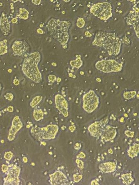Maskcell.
Returning <instances> with one entry per match:
<instances>
[{"instance_id": "22", "label": "cell", "mask_w": 139, "mask_h": 185, "mask_svg": "<svg viewBox=\"0 0 139 185\" xmlns=\"http://www.w3.org/2000/svg\"><path fill=\"white\" fill-rule=\"evenodd\" d=\"M8 52L7 47V40H4L0 41V56L7 54Z\"/></svg>"}, {"instance_id": "19", "label": "cell", "mask_w": 139, "mask_h": 185, "mask_svg": "<svg viewBox=\"0 0 139 185\" xmlns=\"http://www.w3.org/2000/svg\"><path fill=\"white\" fill-rule=\"evenodd\" d=\"M29 14V12L26 9L20 8L19 9L18 14H16V18L20 19L26 20L28 19Z\"/></svg>"}, {"instance_id": "9", "label": "cell", "mask_w": 139, "mask_h": 185, "mask_svg": "<svg viewBox=\"0 0 139 185\" xmlns=\"http://www.w3.org/2000/svg\"><path fill=\"white\" fill-rule=\"evenodd\" d=\"M109 120L107 117L102 120L96 121L89 125L88 129L90 135L94 137H99L101 136L105 126L107 124Z\"/></svg>"}, {"instance_id": "20", "label": "cell", "mask_w": 139, "mask_h": 185, "mask_svg": "<svg viewBox=\"0 0 139 185\" xmlns=\"http://www.w3.org/2000/svg\"><path fill=\"white\" fill-rule=\"evenodd\" d=\"M121 178L123 183L126 185H130L132 183L133 181V177L132 176V174L127 173L123 174L121 176Z\"/></svg>"}, {"instance_id": "3", "label": "cell", "mask_w": 139, "mask_h": 185, "mask_svg": "<svg viewBox=\"0 0 139 185\" xmlns=\"http://www.w3.org/2000/svg\"><path fill=\"white\" fill-rule=\"evenodd\" d=\"M41 56L38 52L31 53L24 59L22 65V70L26 77L36 83L42 81L41 73L38 69V65Z\"/></svg>"}, {"instance_id": "54", "label": "cell", "mask_w": 139, "mask_h": 185, "mask_svg": "<svg viewBox=\"0 0 139 185\" xmlns=\"http://www.w3.org/2000/svg\"><path fill=\"white\" fill-rule=\"evenodd\" d=\"M125 115V117H128V115H127L126 114H125V115Z\"/></svg>"}, {"instance_id": "30", "label": "cell", "mask_w": 139, "mask_h": 185, "mask_svg": "<svg viewBox=\"0 0 139 185\" xmlns=\"http://www.w3.org/2000/svg\"><path fill=\"white\" fill-rule=\"evenodd\" d=\"M76 162L77 164V165H78V167H79V168L81 169H83L84 165L83 163V162L82 161L79 160V159H77L76 160Z\"/></svg>"}, {"instance_id": "15", "label": "cell", "mask_w": 139, "mask_h": 185, "mask_svg": "<svg viewBox=\"0 0 139 185\" xmlns=\"http://www.w3.org/2000/svg\"><path fill=\"white\" fill-rule=\"evenodd\" d=\"M117 132L115 127L108 125L104 129L101 138L105 142L113 140L116 136Z\"/></svg>"}, {"instance_id": "44", "label": "cell", "mask_w": 139, "mask_h": 185, "mask_svg": "<svg viewBox=\"0 0 139 185\" xmlns=\"http://www.w3.org/2000/svg\"><path fill=\"white\" fill-rule=\"evenodd\" d=\"M85 34L86 36H87V37H91L92 36V35L89 33V32H86L85 33Z\"/></svg>"}, {"instance_id": "53", "label": "cell", "mask_w": 139, "mask_h": 185, "mask_svg": "<svg viewBox=\"0 0 139 185\" xmlns=\"http://www.w3.org/2000/svg\"><path fill=\"white\" fill-rule=\"evenodd\" d=\"M2 116V113H1V111H0V116Z\"/></svg>"}, {"instance_id": "12", "label": "cell", "mask_w": 139, "mask_h": 185, "mask_svg": "<svg viewBox=\"0 0 139 185\" xmlns=\"http://www.w3.org/2000/svg\"><path fill=\"white\" fill-rule=\"evenodd\" d=\"M128 25H133L137 36L139 38V8L131 11L126 18Z\"/></svg>"}, {"instance_id": "4", "label": "cell", "mask_w": 139, "mask_h": 185, "mask_svg": "<svg viewBox=\"0 0 139 185\" xmlns=\"http://www.w3.org/2000/svg\"><path fill=\"white\" fill-rule=\"evenodd\" d=\"M58 130V125L50 124L43 127H33L31 129V133L33 137L38 141L51 140L56 138Z\"/></svg>"}, {"instance_id": "46", "label": "cell", "mask_w": 139, "mask_h": 185, "mask_svg": "<svg viewBox=\"0 0 139 185\" xmlns=\"http://www.w3.org/2000/svg\"><path fill=\"white\" fill-rule=\"evenodd\" d=\"M120 122L122 123L124 121V118L123 117H121V119L120 120Z\"/></svg>"}, {"instance_id": "37", "label": "cell", "mask_w": 139, "mask_h": 185, "mask_svg": "<svg viewBox=\"0 0 139 185\" xmlns=\"http://www.w3.org/2000/svg\"><path fill=\"white\" fill-rule=\"evenodd\" d=\"M7 109V111L9 112H12L14 111V107L12 106H9Z\"/></svg>"}, {"instance_id": "32", "label": "cell", "mask_w": 139, "mask_h": 185, "mask_svg": "<svg viewBox=\"0 0 139 185\" xmlns=\"http://www.w3.org/2000/svg\"><path fill=\"white\" fill-rule=\"evenodd\" d=\"M48 79L50 82L53 83L56 80V77L54 75H49L48 76Z\"/></svg>"}, {"instance_id": "23", "label": "cell", "mask_w": 139, "mask_h": 185, "mask_svg": "<svg viewBox=\"0 0 139 185\" xmlns=\"http://www.w3.org/2000/svg\"><path fill=\"white\" fill-rule=\"evenodd\" d=\"M70 64L72 67L79 68L83 65V61L80 57H77L75 60L71 61Z\"/></svg>"}, {"instance_id": "11", "label": "cell", "mask_w": 139, "mask_h": 185, "mask_svg": "<svg viewBox=\"0 0 139 185\" xmlns=\"http://www.w3.org/2000/svg\"><path fill=\"white\" fill-rule=\"evenodd\" d=\"M55 104L60 112L65 117H68L69 115L68 104L65 98L61 95L57 94L55 96Z\"/></svg>"}, {"instance_id": "7", "label": "cell", "mask_w": 139, "mask_h": 185, "mask_svg": "<svg viewBox=\"0 0 139 185\" xmlns=\"http://www.w3.org/2000/svg\"><path fill=\"white\" fill-rule=\"evenodd\" d=\"M95 67L101 72H118L122 70V65L114 60L99 61L96 63Z\"/></svg>"}, {"instance_id": "28", "label": "cell", "mask_w": 139, "mask_h": 185, "mask_svg": "<svg viewBox=\"0 0 139 185\" xmlns=\"http://www.w3.org/2000/svg\"><path fill=\"white\" fill-rule=\"evenodd\" d=\"M4 97H5V98L7 100L11 101H12L13 99V98H14V95H13V94L12 93L8 92L5 94Z\"/></svg>"}, {"instance_id": "14", "label": "cell", "mask_w": 139, "mask_h": 185, "mask_svg": "<svg viewBox=\"0 0 139 185\" xmlns=\"http://www.w3.org/2000/svg\"><path fill=\"white\" fill-rule=\"evenodd\" d=\"M23 124L21 121L19 117L15 116L12 121V126L10 129L8 136V139L10 141H12L15 139V136L17 132L23 127Z\"/></svg>"}, {"instance_id": "18", "label": "cell", "mask_w": 139, "mask_h": 185, "mask_svg": "<svg viewBox=\"0 0 139 185\" xmlns=\"http://www.w3.org/2000/svg\"><path fill=\"white\" fill-rule=\"evenodd\" d=\"M139 144L137 143L130 146L128 150V154L129 157L133 159L137 156L139 154Z\"/></svg>"}, {"instance_id": "35", "label": "cell", "mask_w": 139, "mask_h": 185, "mask_svg": "<svg viewBox=\"0 0 139 185\" xmlns=\"http://www.w3.org/2000/svg\"><path fill=\"white\" fill-rule=\"evenodd\" d=\"M86 157L85 154L83 152H81L79 154V155L77 156V158H84Z\"/></svg>"}, {"instance_id": "55", "label": "cell", "mask_w": 139, "mask_h": 185, "mask_svg": "<svg viewBox=\"0 0 139 185\" xmlns=\"http://www.w3.org/2000/svg\"><path fill=\"white\" fill-rule=\"evenodd\" d=\"M51 2H52L53 0H51Z\"/></svg>"}, {"instance_id": "42", "label": "cell", "mask_w": 139, "mask_h": 185, "mask_svg": "<svg viewBox=\"0 0 139 185\" xmlns=\"http://www.w3.org/2000/svg\"><path fill=\"white\" fill-rule=\"evenodd\" d=\"M37 32L38 34H43L44 33L42 29H37Z\"/></svg>"}, {"instance_id": "36", "label": "cell", "mask_w": 139, "mask_h": 185, "mask_svg": "<svg viewBox=\"0 0 139 185\" xmlns=\"http://www.w3.org/2000/svg\"><path fill=\"white\" fill-rule=\"evenodd\" d=\"M41 0H32V2L33 4L35 5H39L40 4Z\"/></svg>"}, {"instance_id": "40", "label": "cell", "mask_w": 139, "mask_h": 185, "mask_svg": "<svg viewBox=\"0 0 139 185\" xmlns=\"http://www.w3.org/2000/svg\"><path fill=\"white\" fill-rule=\"evenodd\" d=\"M14 85H16V86H17V85H19V84H20L19 81L18 80V79H14Z\"/></svg>"}, {"instance_id": "16", "label": "cell", "mask_w": 139, "mask_h": 185, "mask_svg": "<svg viewBox=\"0 0 139 185\" xmlns=\"http://www.w3.org/2000/svg\"><path fill=\"white\" fill-rule=\"evenodd\" d=\"M0 29L5 36H8L11 33V25L7 16L4 12H2L0 17Z\"/></svg>"}, {"instance_id": "13", "label": "cell", "mask_w": 139, "mask_h": 185, "mask_svg": "<svg viewBox=\"0 0 139 185\" xmlns=\"http://www.w3.org/2000/svg\"><path fill=\"white\" fill-rule=\"evenodd\" d=\"M50 180L52 185H68L69 184L65 175L60 171H56L50 175Z\"/></svg>"}, {"instance_id": "25", "label": "cell", "mask_w": 139, "mask_h": 185, "mask_svg": "<svg viewBox=\"0 0 139 185\" xmlns=\"http://www.w3.org/2000/svg\"><path fill=\"white\" fill-rule=\"evenodd\" d=\"M136 92L135 91L125 92L123 93V97L126 99H131L135 97V96H136Z\"/></svg>"}, {"instance_id": "50", "label": "cell", "mask_w": 139, "mask_h": 185, "mask_svg": "<svg viewBox=\"0 0 139 185\" xmlns=\"http://www.w3.org/2000/svg\"><path fill=\"white\" fill-rule=\"evenodd\" d=\"M70 0H63V1H64L66 3H68V2H70Z\"/></svg>"}, {"instance_id": "51", "label": "cell", "mask_w": 139, "mask_h": 185, "mask_svg": "<svg viewBox=\"0 0 139 185\" xmlns=\"http://www.w3.org/2000/svg\"><path fill=\"white\" fill-rule=\"evenodd\" d=\"M57 80L58 82H60L61 81V79L60 78H58L57 79Z\"/></svg>"}, {"instance_id": "39", "label": "cell", "mask_w": 139, "mask_h": 185, "mask_svg": "<svg viewBox=\"0 0 139 185\" xmlns=\"http://www.w3.org/2000/svg\"><path fill=\"white\" fill-rule=\"evenodd\" d=\"M75 127L74 126H70V127H69V129L70 130V131L71 132H73L75 130Z\"/></svg>"}, {"instance_id": "43", "label": "cell", "mask_w": 139, "mask_h": 185, "mask_svg": "<svg viewBox=\"0 0 139 185\" xmlns=\"http://www.w3.org/2000/svg\"><path fill=\"white\" fill-rule=\"evenodd\" d=\"M91 184L92 185H98L99 184L98 183V182L96 181V180H92V181L91 182Z\"/></svg>"}, {"instance_id": "24", "label": "cell", "mask_w": 139, "mask_h": 185, "mask_svg": "<svg viewBox=\"0 0 139 185\" xmlns=\"http://www.w3.org/2000/svg\"><path fill=\"white\" fill-rule=\"evenodd\" d=\"M43 97L40 96H36L34 97L32 100L31 102L30 103V106L32 108H34L38 105V104L41 101Z\"/></svg>"}, {"instance_id": "2", "label": "cell", "mask_w": 139, "mask_h": 185, "mask_svg": "<svg viewBox=\"0 0 139 185\" xmlns=\"http://www.w3.org/2000/svg\"><path fill=\"white\" fill-rule=\"evenodd\" d=\"M70 22L56 19H51L47 23L46 27L49 35L63 45H66L69 39L68 33Z\"/></svg>"}, {"instance_id": "29", "label": "cell", "mask_w": 139, "mask_h": 185, "mask_svg": "<svg viewBox=\"0 0 139 185\" xmlns=\"http://www.w3.org/2000/svg\"><path fill=\"white\" fill-rule=\"evenodd\" d=\"M83 176L81 175L74 174V179L76 183H78L82 179Z\"/></svg>"}, {"instance_id": "48", "label": "cell", "mask_w": 139, "mask_h": 185, "mask_svg": "<svg viewBox=\"0 0 139 185\" xmlns=\"http://www.w3.org/2000/svg\"><path fill=\"white\" fill-rule=\"evenodd\" d=\"M128 1H130V2H132V3H135L137 0H128Z\"/></svg>"}, {"instance_id": "6", "label": "cell", "mask_w": 139, "mask_h": 185, "mask_svg": "<svg viewBox=\"0 0 139 185\" xmlns=\"http://www.w3.org/2000/svg\"><path fill=\"white\" fill-rule=\"evenodd\" d=\"M83 100V109L89 114L93 112L99 106V96L93 90H90L87 93L84 94Z\"/></svg>"}, {"instance_id": "34", "label": "cell", "mask_w": 139, "mask_h": 185, "mask_svg": "<svg viewBox=\"0 0 139 185\" xmlns=\"http://www.w3.org/2000/svg\"><path fill=\"white\" fill-rule=\"evenodd\" d=\"M2 171L3 173L7 172L9 169V167L5 165H2Z\"/></svg>"}, {"instance_id": "17", "label": "cell", "mask_w": 139, "mask_h": 185, "mask_svg": "<svg viewBox=\"0 0 139 185\" xmlns=\"http://www.w3.org/2000/svg\"><path fill=\"white\" fill-rule=\"evenodd\" d=\"M117 168V164L115 162L109 161L100 164L99 169L102 173L109 174L115 171Z\"/></svg>"}, {"instance_id": "45", "label": "cell", "mask_w": 139, "mask_h": 185, "mask_svg": "<svg viewBox=\"0 0 139 185\" xmlns=\"http://www.w3.org/2000/svg\"><path fill=\"white\" fill-rule=\"evenodd\" d=\"M23 160L25 163H26L27 162V158H26V157H25L23 158Z\"/></svg>"}, {"instance_id": "47", "label": "cell", "mask_w": 139, "mask_h": 185, "mask_svg": "<svg viewBox=\"0 0 139 185\" xmlns=\"http://www.w3.org/2000/svg\"><path fill=\"white\" fill-rule=\"evenodd\" d=\"M109 153L112 154V153H113V151H112V149H109Z\"/></svg>"}, {"instance_id": "49", "label": "cell", "mask_w": 139, "mask_h": 185, "mask_svg": "<svg viewBox=\"0 0 139 185\" xmlns=\"http://www.w3.org/2000/svg\"><path fill=\"white\" fill-rule=\"evenodd\" d=\"M11 1L12 2H14V3H15V2H18V1H21V0H11Z\"/></svg>"}, {"instance_id": "26", "label": "cell", "mask_w": 139, "mask_h": 185, "mask_svg": "<svg viewBox=\"0 0 139 185\" xmlns=\"http://www.w3.org/2000/svg\"><path fill=\"white\" fill-rule=\"evenodd\" d=\"M85 22L84 20L83 19V18L79 17V18L78 19V20H77V25L78 27L79 28H82L83 27L84 25H85Z\"/></svg>"}, {"instance_id": "8", "label": "cell", "mask_w": 139, "mask_h": 185, "mask_svg": "<svg viewBox=\"0 0 139 185\" xmlns=\"http://www.w3.org/2000/svg\"><path fill=\"white\" fill-rule=\"evenodd\" d=\"M20 168L18 166H12L9 167L7 176L4 180V185H19L20 183L19 177Z\"/></svg>"}, {"instance_id": "31", "label": "cell", "mask_w": 139, "mask_h": 185, "mask_svg": "<svg viewBox=\"0 0 139 185\" xmlns=\"http://www.w3.org/2000/svg\"><path fill=\"white\" fill-rule=\"evenodd\" d=\"M125 134L129 137H133L134 135V132L131 131L127 130L124 133Z\"/></svg>"}, {"instance_id": "1", "label": "cell", "mask_w": 139, "mask_h": 185, "mask_svg": "<svg viewBox=\"0 0 139 185\" xmlns=\"http://www.w3.org/2000/svg\"><path fill=\"white\" fill-rule=\"evenodd\" d=\"M121 43L115 33L99 32L96 34L92 45L105 49L109 55L117 56L121 51Z\"/></svg>"}, {"instance_id": "5", "label": "cell", "mask_w": 139, "mask_h": 185, "mask_svg": "<svg viewBox=\"0 0 139 185\" xmlns=\"http://www.w3.org/2000/svg\"><path fill=\"white\" fill-rule=\"evenodd\" d=\"M90 11L101 20H107L112 15L111 4L107 2L93 4L90 9Z\"/></svg>"}, {"instance_id": "10", "label": "cell", "mask_w": 139, "mask_h": 185, "mask_svg": "<svg viewBox=\"0 0 139 185\" xmlns=\"http://www.w3.org/2000/svg\"><path fill=\"white\" fill-rule=\"evenodd\" d=\"M29 48L28 43L25 40L15 41L12 45V51L16 56H21L26 55Z\"/></svg>"}, {"instance_id": "33", "label": "cell", "mask_w": 139, "mask_h": 185, "mask_svg": "<svg viewBox=\"0 0 139 185\" xmlns=\"http://www.w3.org/2000/svg\"><path fill=\"white\" fill-rule=\"evenodd\" d=\"M122 41L123 43L126 44V45H128L131 44V42H130V40L127 37H126V36L123 38Z\"/></svg>"}, {"instance_id": "52", "label": "cell", "mask_w": 139, "mask_h": 185, "mask_svg": "<svg viewBox=\"0 0 139 185\" xmlns=\"http://www.w3.org/2000/svg\"><path fill=\"white\" fill-rule=\"evenodd\" d=\"M2 85H1V84H0V93H1V90H2Z\"/></svg>"}, {"instance_id": "27", "label": "cell", "mask_w": 139, "mask_h": 185, "mask_svg": "<svg viewBox=\"0 0 139 185\" xmlns=\"http://www.w3.org/2000/svg\"><path fill=\"white\" fill-rule=\"evenodd\" d=\"M13 156H14V154L11 151H8L4 154V158L7 160H11Z\"/></svg>"}, {"instance_id": "21", "label": "cell", "mask_w": 139, "mask_h": 185, "mask_svg": "<svg viewBox=\"0 0 139 185\" xmlns=\"http://www.w3.org/2000/svg\"><path fill=\"white\" fill-rule=\"evenodd\" d=\"M33 116L36 121H39L43 118L44 112L41 109L36 108L34 110Z\"/></svg>"}, {"instance_id": "38", "label": "cell", "mask_w": 139, "mask_h": 185, "mask_svg": "<svg viewBox=\"0 0 139 185\" xmlns=\"http://www.w3.org/2000/svg\"><path fill=\"white\" fill-rule=\"evenodd\" d=\"M80 148H81V145H80V144H76L75 146H74V148H75L76 149L78 150V149H80Z\"/></svg>"}, {"instance_id": "41", "label": "cell", "mask_w": 139, "mask_h": 185, "mask_svg": "<svg viewBox=\"0 0 139 185\" xmlns=\"http://www.w3.org/2000/svg\"><path fill=\"white\" fill-rule=\"evenodd\" d=\"M17 21H18V20H17V18L16 17L12 19L11 20V22L13 24H16V22H17Z\"/></svg>"}]
</instances>
